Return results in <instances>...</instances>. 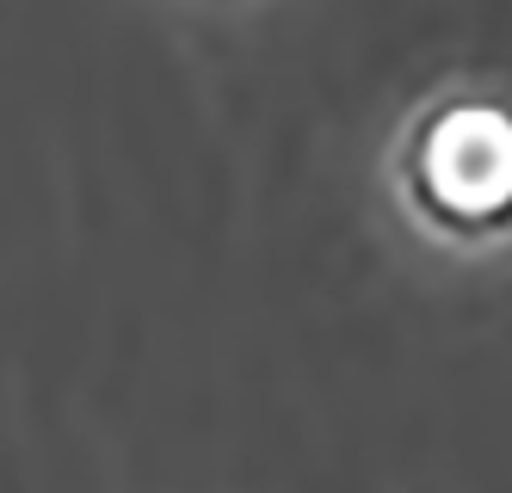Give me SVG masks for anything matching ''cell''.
Masks as SVG:
<instances>
[{"instance_id": "1", "label": "cell", "mask_w": 512, "mask_h": 493, "mask_svg": "<svg viewBox=\"0 0 512 493\" xmlns=\"http://www.w3.org/2000/svg\"><path fill=\"white\" fill-rule=\"evenodd\" d=\"M401 179L445 229L512 222V93L451 87L426 99L401 142Z\"/></svg>"}]
</instances>
